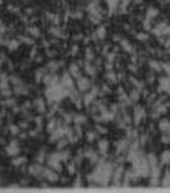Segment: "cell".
<instances>
[{"mask_svg": "<svg viewBox=\"0 0 170 193\" xmlns=\"http://www.w3.org/2000/svg\"><path fill=\"white\" fill-rule=\"evenodd\" d=\"M159 130H160L162 132H164V133H169L170 132V121L169 120H167V119L160 120V122H159Z\"/></svg>", "mask_w": 170, "mask_h": 193, "instance_id": "10", "label": "cell"}, {"mask_svg": "<svg viewBox=\"0 0 170 193\" xmlns=\"http://www.w3.org/2000/svg\"><path fill=\"white\" fill-rule=\"evenodd\" d=\"M77 87H78L80 91L85 92V91H87V90L91 87V82H90V80H88L87 77L80 76V77L77 79Z\"/></svg>", "mask_w": 170, "mask_h": 193, "instance_id": "4", "label": "cell"}, {"mask_svg": "<svg viewBox=\"0 0 170 193\" xmlns=\"http://www.w3.org/2000/svg\"><path fill=\"white\" fill-rule=\"evenodd\" d=\"M19 152H20V147H19L18 141H11V142L6 146V153H8L9 156L15 157V156L19 155Z\"/></svg>", "mask_w": 170, "mask_h": 193, "instance_id": "2", "label": "cell"}, {"mask_svg": "<svg viewBox=\"0 0 170 193\" xmlns=\"http://www.w3.org/2000/svg\"><path fill=\"white\" fill-rule=\"evenodd\" d=\"M24 162H26V157H23V156H15L14 160H13V164H15V166H21Z\"/></svg>", "mask_w": 170, "mask_h": 193, "instance_id": "17", "label": "cell"}, {"mask_svg": "<svg viewBox=\"0 0 170 193\" xmlns=\"http://www.w3.org/2000/svg\"><path fill=\"white\" fill-rule=\"evenodd\" d=\"M70 74L73 76V77H80L81 76V74H80V69H78V66L76 64H72L70 66Z\"/></svg>", "mask_w": 170, "mask_h": 193, "instance_id": "14", "label": "cell"}, {"mask_svg": "<svg viewBox=\"0 0 170 193\" xmlns=\"http://www.w3.org/2000/svg\"><path fill=\"white\" fill-rule=\"evenodd\" d=\"M153 32L155 34V35H158V36H160V35H170V26L167 24V23H160L154 30Z\"/></svg>", "mask_w": 170, "mask_h": 193, "instance_id": "5", "label": "cell"}, {"mask_svg": "<svg viewBox=\"0 0 170 193\" xmlns=\"http://www.w3.org/2000/svg\"><path fill=\"white\" fill-rule=\"evenodd\" d=\"M42 172H44V168H42L40 164H34V166L30 167V173H31L33 176H36V177L42 176Z\"/></svg>", "mask_w": 170, "mask_h": 193, "instance_id": "11", "label": "cell"}, {"mask_svg": "<svg viewBox=\"0 0 170 193\" xmlns=\"http://www.w3.org/2000/svg\"><path fill=\"white\" fill-rule=\"evenodd\" d=\"M65 133H66V129H62V127H59V126H57L56 129L52 131L51 137H50V141L55 142V141H57V140L62 138V137L65 136Z\"/></svg>", "mask_w": 170, "mask_h": 193, "instance_id": "6", "label": "cell"}, {"mask_svg": "<svg viewBox=\"0 0 170 193\" xmlns=\"http://www.w3.org/2000/svg\"><path fill=\"white\" fill-rule=\"evenodd\" d=\"M56 127H57V124H56V121H55V120H52V121L49 124V127H47V130H49V132H51V131H54Z\"/></svg>", "mask_w": 170, "mask_h": 193, "instance_id": "23", "label": "cell"}, {"mask_svg": "<svg viewBox=\"0 0 170 193\" xmlns=\"http://www.w3.org/2000/svg\"><path fill=\"white\" fill-rule=\"evenodd\" d=\"M36 105H37V108H39L40 111H44V110H45V105H44V102H41L40 98L36 100Z\"/></svg>", "mask_w": 170, "mask_h": 193, "instance_id": "24", "label": "cell"}, {"mask_svg": "<svg viewBox=\"0 0 170 193\" xmlns=\"http://www.w3.org/2000/svg\"><path fill=\"white\" fill-rule=\"evenodd\" d=\"M168 136H169V135H165V136H163V137H162V141H163V142H165V143H167V142H169L170 138L168 137Z\"/></svg>", "mask_w": 170, "mask_h": 193, "instance_id": "31", "label": "cell"}, {"mask_svg": "<svg viewBox=\"0 0 170 193\" xmlns=\"http://www.w3.org/2000/svg\"><path fill=\"white\" fill-rule=\"evenodd\" d=\"M29 31H30V34H31L33 36H39V35H40V31H39V29H37V28L29 29Z\"/></svg>", "mask_w": 170, "mask_h": 193, "instance_id": "25", "label": "cell"}, {"mask_svg": "<svg viewBox=\"0 0 170 193\" xmlns=\"http://www.w3.org/2000/svg\"><path fill=\"white\" fill-rule=\"evenodd\" d=\"M150 65H153L152 67H153V69H155V70H160V69H162V67H159V66H158V64H157V63H154V61H152V63H150Z\"/></svg>", "mask_w": 170, "mask_h": 193, "instance_id": "32", "label": "cell"}, {"mask_svg": "<svg viewBox=\"0 0 170 193\" xmlns=\"http://www.w3.org/2000/svg\"><path fill=\"white\" fill-rule=\"evenodd\" d=\"M42 177H45V178L49 179L50 182H56V181L59 179V176H57V173H56L55 171H52V169H46V168H44Z\"/></svg>", "mask_w": 170, "mask_h": 193, "instance_id": "7", "label": "cell"}, {"mask_svg": "<svg viewBox=\"0 0 170 193\" xmlns=\"http://www.w3.org/2000/svg\"><path fill=\"white\" fill-rule=\"evenodd\" d=\"M137 39H138V40H143V41H144V40H147V39H148V35H147V34H138V35H137Z\"/></svg>", "mask_w": 170, "mask_h": 193, "instance_id": "27", "label": "cell"}, {"mask_svg": "<svg viewBox=\"0 0 170 193\" xmlns=\"http://www.w3.org/2000/svg\"><path fill=\"white\" fill-rule=\"evenodd\" d=\"M61 162H62V160H61V157H60L59 153H54L49 158V164L54 169H61Z\"/></svg>", "mask_w": 170, "mask_h": 193, "instance_id": "3", "label": "cell"}, {"mask_svg": "<svg viewBox=\"0 0 170 193\" xmlns=\"http://www.w3.org/2000/svg\"><path fill=\"white\" fill-rule=\"evenodd\" d=\"M8 47H9V50H10V51L16 50V49L19 47V41H16V40H11V41L8 44Z\"/></svg>", "mask_w": 170, "mask_h": 193, "instance_id": "20", "label": "cell"}, {"mask_svg": "<svg viewBox=\"0 0 170 193\" xmlns=\"http://www.w3.org/2000/svg\"><path fill=\"white\" fill-rule=\"evenodd\" d=\"M158 14H159L158 9H155V8H150V9H148V11H147V20H152V19H154Z\"/></svg>", "mask_w": 170, "mask_h": 193, "instance_id": "15", "label": "cell"}, {"mask_svg": "<svg viewBox=\"0 0 170 193\" xmlns=\"http://www.w3.org/2000/svg\"><path fill=\"white\" fill-rule=\"evenodd\" d=\"M144 116H145L144 108H142V107H136V110H134V121H136L137 124H139V122L144 119Z\"/></svg>", "mask_w": 170, "mask_h": 193, "instance_id": "9", "label": "cell"}, {"mask_svg": "<svg viewBox=\"0 0 170 193\" xmlns=\"http://www.w3.org/2000/svg\"><path fill=\"white\" fill-rule=\"evenodd\" d=\"M128 4H129V0H123V3L121 4V8L123 6V10H124V9L127 8V5H128Z\"/></svg>", "mask_w": 170, "mask_h": 193, "instance_id": "30", "label": "cell"}, {"mask_svg": "<svg viewBox=\"0 0 170 193\" xmlns=\"http://www.w3.org/2000/svg\"><path fill=\"white\" fill-rule=\"evenodd\" d=\"M108 146H109V143H108L107 140H101V141L98 142V148H100V152H101L102 155L107 153V151H108Z\"/></svg>", "mask_w": 170, "mask_h": 193, "instance_id": "13", "label": "cell"}, {"mask_svg": "<svg viewBox=\"0 0 170 193\" xmlns=\"http://www.w3.org/2000/svg\"><path fill=\"white\" fill-rule=\"evenodd\" d=\"M163 185L164 186H170V174H167L165 178L163 179Z\"/></svg>", "mask_w": 170, "mask_h": 193, "instance_id": "26", "label": "cell"}, {"mask_svg": "<svg viewBox=\"0 0 170 193\" xmlns=\"http://www.w3.org/2000/svg\"><path fill=\"white\" fill-rule=\"evenodd\" d=\"M96 90H93V92H90L88 95H86V96L83 97V101H85V105H90L91 103V101H93V98L96 96Z\"/></svg>", "mask_w": 170, "mask_h": 193, "instance_id": "16", "label": "cell"}, {"mask_svg": "<svg viewBox=\"0 0 170 193\" xmlns=\"http://www.w3.org/2000/svg\"><path fill=\"white\" fill-rule=\"evenodd\" d=\"M68 95V89H66L61 82H52L49 84L47 89H46V96L51 102H56L62 100L65 96Z\"/></svg>", "mask_w": 170, "mask_h": 193, "instance_id": "1", "label": "cell"}, {"mask_svg": "<svg viewBox=\"0 0 170 193\" xmlns=\"http://www.w3.org/2000/svg\"><path fill=\"white\" fill-rule=\"evenodd\" d=\"M160 161L163 163H169L170 162V151H164L160 155Z\"/></svg>", "mask_w": 170, "mask_h": 193, "instance_id": "18", "label": "cell"}, {"mask_svg": "<svg viewBox=\"0 0 170 193\" xmlns=\"http://www.w3.org/2000/svg\"><path fill=\"white\" fill-rule=\"evenodd\" d=\"M168 164H169V166H170V162H169V163H168Z\"/></svg>", "mask_w": 170, "mask_h": 193, "instance_id": "33", "label": "cell"}, {"mask_svg": "<svg viewBox=\"0 0 170 193\" xmlns=\"http://www.w3.org/2000/svg\"><path fill=\"white\" fill-rule=\"evenodd\" d=\"M160 90L162 91H170V77L160 79Z\"/></svg>", "mask_w": 170, "mask_h": 193, "instance_id": "12", "label": "cell"}, {"mask_svg": "<svg viewBox=\"0 0 170 193\" xmlns=\"http://www.w3.org/2000/svg\"><path fill=\"white\" fill-rule=\"evenodd\" d=\"M121 45H122V47H123L126 51H128V52H132L133 47L131 46V44H129L127 40H122V41H121Z\"/></svg>", "mask_w": 170, "mask_h": 193, "instance_id": "19", "label": "cell"}, {"mask_svg": "<svg viewBox=\"0 0 170 193\" xmlns=\"http://www.w3.org/2000/svg\"><path fill=\"white\" fill-rule=\"evenodd\" d=\"M61 84L66 87V89H71V87H73V81H72V76L71 75H68V74H65L64 76H62V79H61Z\"/></svg>", "mask_w": 170, "mask_h": 193, "instance_id": "8", "label": "cell"}, {"mask_svg": "<svg viewBox=\"0 0 170 193\" xmlns=\"http://www.w3.org/2000/svg\"><path fill=\"white\" fill-rule=\"evenodd\" d=\"M85 69H86V71H87L90 75H95V74H96L95 67H93V66H91L90 64H86V67H85Z\"/></svg>", "mask_w": 170, "mask_h": 193, "instance_id": "22", "label": "cell"}, {"mask_svg": "<svg viewBox=\"0 0 170 193\" xmlns=\"http://www.w3.org/2000/svg\"><path fill=\"white\" fill-rule=\"evenodd\" d=\"M95 138H96V136H95V133H93V132H88V133H87V140H88L90 142H91V141H93Z\"/></svg>", "mask_w": 170, "mask_h": 193, "instance_id": "28", "label": "cell"}, {"mask_svg": "<svg viewBox=\"0 0 170 193\" xmlns=\"http://www.w3.org/2000/svg\"><path fill=\"white\" fill-rule=\"evenodd\" d=\"M10 131H11V133H14V135H16V133L19 132V129H18L16 126H14V125H13V126L10 127Z\"/></svg>", "mask_w": 170, "mask_h": 193, "instance_id": "29", "label": "cell"}, {"mask_svg": "<svg viewBox=\"0 0 170 193\" xmlns=\"http://www.w3.org/2000/svg\"><path fill=\"white\" fill-rule=\"evenodd\" d=\"M106 34H107V30H106L104 26H100V28L97 29V36H98L100 39H103V37L106 36Z\"/></svg>", "mask_w": 170, "mask_h": 193, "instance_id": "21", "label": "cell"}]
</instances>
